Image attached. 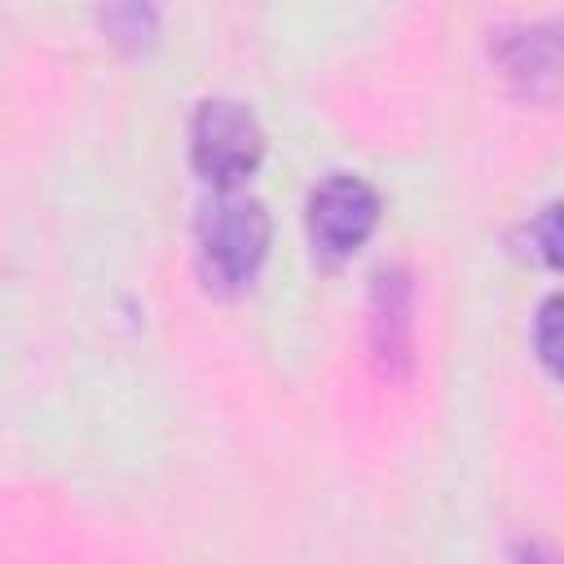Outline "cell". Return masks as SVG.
I'll return each instance as SVG.
<instances>
[{"mask_svg":"<svg viewBox=\"0 0 564 564\" xmlns=\"http://www.w3.org/2000/svg\"><path fill=\"white\" fill-rule=\"evenodd\" d=\"M538 352H542L546 366L555 361V300H546L542 313H538Z\"/></svg>","mask_w":564,"mask_h":564,"instance_id":"7","label":"cell"},{"mask_svg":"<svg viewBox=\"0 0 564 564\" xmlns=\"http://www.w3.org/2000/svg\"><path fill=\"white\" fill-rule=\"evenodd\" d=\"M379 225V194L361 176H326L308 198V234L326 256L357 251Z\"/></svg>","mask_w":564,"mask_h":564,"instance_id":"4","label":"cell"},{"mask_svg":"<svg viewBox=\"0 0 564 564\" xmlns=\"http://www.w3.org/2000/svg\"><path fill=\"white\" fill-rule=\"evenodd\" d=\"M189 154L212 185H238L256 172L264 154V132L238 101H203L189 128Z\"/></svg>","mask_w":564,"mask_h":564,"instance_id":"1","label":"cell"},{"mask_svg":"<svg viewBox=\"0 0 564 564\" xmlns=\"http://www.w3.org/2000/svg\"><path fill=\"white\" fill-rule=\"evenodd\" d=\"M366 344L383 379H410L414 370V278L392 264L375 273L366 304Z\"/></svg>","mask_w":564,"mask_h":564,"instance_id":"3","label":"cell"},{"mask_svg":"<svg viewBox=\"0 0 564 564\" xmlns=\"http://www.w3.org/2000/svg\"><path fill=\"white\" fill-rule=\"evenodd\" d=\"M101 31L123 53H145L159 40V4L154 0H101Z\"/></svg>","mask_w":564,"mask_h":564,"instance_id":"6","label":"cell"},{"mask_svg":"<svg viewBox=\"0 0 564 564\" xmlns=\"http://www.w3.org/2000/svg\"><path fill=\"white\" fill-rule=\"evenodd\" d=\"M494 62L524 97H551L560 75V48L551 26H507L494 35Z\"/></svg>","mask_w":564,"mask_h":564,"instance_id":"5","label":"cell"},{"mask_svg":"<svg viewBox=\"0 0 564 564\" xmlns=\"http://www.w3.org/2000/svg\"><path fill=\"white\" fill-rule=\"evenodd\" d=\"M269 251V216L256 198H229L203 220V264L220 286L256 278Z\"/></svg>","mask_w":564,"mask_h":564,"instance_id":"2","label":"cell"}]
</instances>
